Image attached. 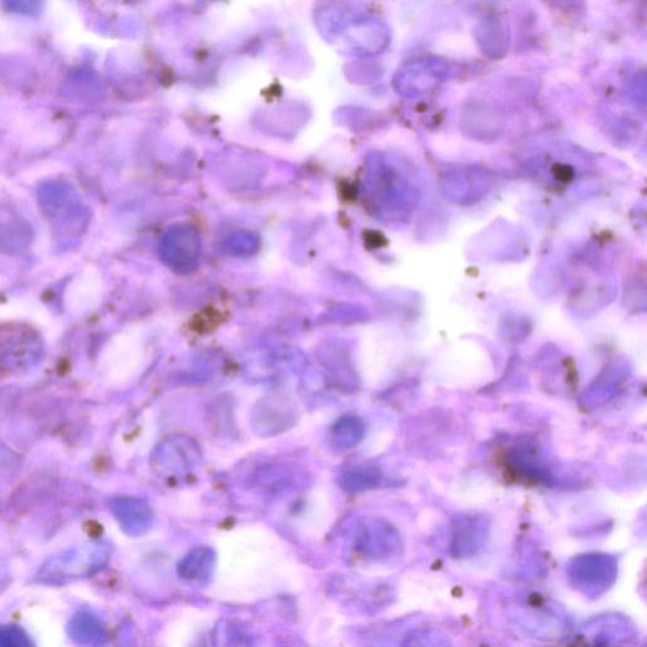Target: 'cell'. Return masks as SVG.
Masks as SVG:
<instances>
[{
  "label": "cell",
  "instance_id": "obj_1",
  "mask_svg": "<svg viewBox=\"0 0 647 647\" xmlns=\"http://www.w3.org/2000/svg\"><path fill=\"white\" fill-rule=\"evenodd\" d=\"M570 583L589 597H598L616 582L617 560L606 554L579 555L567 569Z\"/></svg>",
  "mask_w": 647,
  "mask_h": 647
},
{
  "label": "cell",
  "instance_id": "obj_2",
  "mask_svg": "<svg viewBox=\"0 0 647 647\" xmlns=\"http://www.w3.org/2000/svg\"><path fill=\"white\" fill-rule=\"evenodd\" d=\"M488 538L487 522L476 516H466L455 522L452 538L454 558H469L477 554Z\"/></svg>",
  "mask_w": 647,
  "mask_h": 647
},
{
  "label": "cell",
  "instance_id": "obj_3",
  "mask_svg": "<svg viewBox=\"0 0 647 647\" xmlns=\"http://www.w3.org/2000/svg\"><path fill=\"white\" fill-rule=\"evenodd\" d=\"M363 548L373 558H386L388 555L396 554L397 549L400 548L399 536L395 534L394 530H375V533L367 536Z\"/></svg>",
  "mask_w": 647,
  "mask_h": 647
},
{
  "label": "cell",
  "instance_id": "obj_4",
  "mask_svg": "<svg viewBox=\"0 0 647 647\" xmlns=\"http://www.w3.org/2000/svg\"><path fill=\"white\" fill-rule=\"evenodd\" d=\"M448 637L442 631L431 629H418L411 631L405 637L402 647H448Z\"/></svg>",
  "mask_w": 647,
  "mask_h": 647
},
{
  "label": "cell",
  "instance_id": "obj_5",
  "mask_svg": "<svg viewBox=\"0 0 647 647\" xmlns=\"http://www.w3.org/2000/svg\"><path fill=\"white\" fill-rule=\"evenodd\" d=\"M362 431L361 421L358 419L340 420L333 428V442L337 443L338 447H352L361 439Z\"/></svg>",
  "mask_w": 647,
  "mask_h": 647
}]
</instances>
